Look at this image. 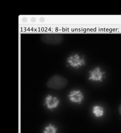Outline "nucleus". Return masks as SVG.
I'll use <instances>...</instances> for the list:
<instances>
[{
  "mask_svg": "<svg viewBox=\"0 0 121 133\" xmlns=\"http://www.w3.org/2000/svg\"><path fill=\"white\" fill-rule=\"evenodd\" d=\"M68 80L64 77L59 75H55L49 78L47 82V86L52 89H63L66 87Z\"/></svg>",
  "mask_w": 121,
  "mask_h": 133,
  "instance_id": "nucleus-1",
  "label": "nucleus"
},
{
  "mask_svg": "<svg viewBox=\"0 0 121 133\" xmlns=\"http://www.w3.org/2000/svg\"><path fill=\"white\" fill-rule=\"evenodd\" d=\"M41 40L48 44L58 45L63 41V36L60 34H45L42 35Z\"/></svg>",
  "mask_w": 121,
  "mask_h": 133,
  "instance_id": "nucleus-2",
  "label": "nucleus"
},
{
  "mask_svg": "<svg viewBox=\"0 0 121 133\" xmlns=\"http://www.w3.org/2000/svg\"><path fill=\"white\" fill-rule=\"evenodd\" d=\"M67 63L73 68L79 69L86 65V61L84 57L78 54L71 55L67 59Z\"/></svg>",
  "mask_w": 121,
  "mask_h": 133,
  "instance_id": "nucleus-3",
  "label": "nucleus"
},
{
  "mask_svg": "<svg viewBox=\"0 0 121 133\" xmlns=\"http://www.w3.org/2000/svg\"><path fill=\"white\" fill-rule=\"evenodd\" d=\"M68 98L71 102L80 104L84 99V95L80 90H72L68 95Z\"/></svg>",
  "mask_w": 121,
  "mask_h": 133,
  "instance_id": "nucleus-4",
  "label": "nucleus"
},
{
  "mask_svg": "<svg viewBox=\"0 0 121 133\" xmlns=\"http://www.w3.org/2000/svg\"><path fill=\"white\" fill-rule=\"evenodd\" d=\"M88 79L93 81H102L103 78V72L100 68L98 66L90 71Z\"/></svg>",
  "mask_w": 121,
  "mask_h": 133,
  "instance_id": "nucleus-5",
  "label": "nucleus"
},
{
  "mask_svg": "<svg viewBox=\"0 0 121 133\" xmlns=\"http://www.w3.org/2000/svg\"><path fill=\"white\" fill-rule=\"evenodd\" d=\"M45 103L48 109L52 110L56 108L59 104L60 100L57 97L49 95L46 97Z\"/></svg>",
  "mask_w": 121,
  "mask_h": 133,
  "instance_id": "nucleus-6",
  "label": "nucleus"
},
{
  "mask_svg": "<svg viewBox=\"0 0 121 133\" xmlns=\"http://www.w3.org/2000/svg\"><path fill=\"white\" fill-rule=\"evenodd\" d=\"M93 113L97 117H101L104 115V110L103 108L99 106H94L93 107Z\"/></svg>",
  "mask_w": 121,
  "mask_h": 133,
  "instance_id": "nucleus-7",
  "label": "nucleus"
},
{
  "mask_svg": "<svg viewBox=\"0 0 121 133\" xmlns=\"http://www.w3.org/2000/svg\"><path fill=\"white\" fill-rule=\"evenodd\" d=\"M57 130V129L54 125L50 124L44 128V133H56Z\"/></svg>",
  "mask_w": 121,
  "mask_h": 133,
  "instance_id": "nucleus-8",
  "label": "nucleus"
},
{
  "mask_svg": "<svg viewBox=\"0 0 121 133\" xmlns=\"http://www.w3.org/2000/svg\"><path fill=\"white\" fill-rule=\"evenodd\" d=\"M39 21H40L41 22H44V21H45V19H44V17H41V18H40Z\"/></svg>",
  "mask_w": 121,
  "mask_h": 133,
  "instance_id": "nucleus-9",
  "label": "nucleus"
},
{
  "mask_svg": "<svg viewBox=\"0 0 121 133\" xmlns=\"http://www.w3.org/2000/svg\"><path fill=\"white\" fill-rule=\"evenodd\" d=\"M36 18H34V17H32L31 18V21L32 22H36Z\"/></svg>",
  "mask_w": 121,
  "mask_h": 133,
  "instance_id": "nucleus-10",
  "label": "nucleus"
},
{
  "mask_svg": "<svg viewBox=\"0 0 121 133\" xmlns=\"http://www.w3.org/2000/svg\"><path fill=\"white\" fill-rule=\"evenodd\" d=\"M22 21L23 22H27V21H28V19H27V18H26V17H24V18H22Z\"/></svg>",
  "mask_w": 121,
  "mask_h": 133,
  "instance_id": "nucleus-11",
  "label": "nucleus"
},
{
  "mask_svg": "<svg viewBox=\"0 0 121 133\" xmlns=\"http://www.w3.org/2000/svg\"><path fill=\"white\" fill-rule=\"evenodd\" d=\"M119 114H120V115L121 116V104L119 107Z\"/></svg>",
  "mask_w": 121,
  "mask_h": 133,
  "instance_id": "nucleus-12",
  "label": "nucleus"
}]
</instances>
